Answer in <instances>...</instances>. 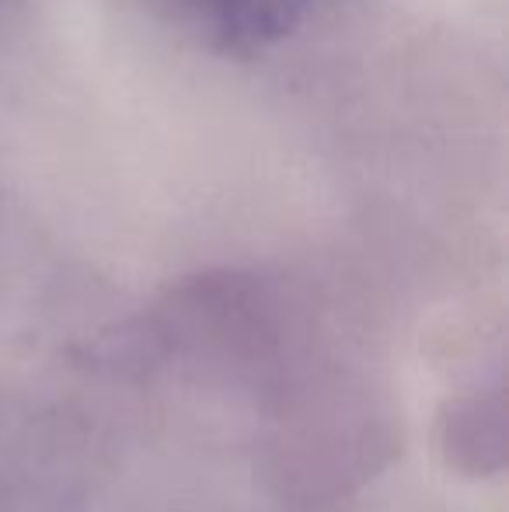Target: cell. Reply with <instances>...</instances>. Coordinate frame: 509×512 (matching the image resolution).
<instances>
[{"instance_id":"obj_1","label":"cell","mask_w":509,"mask_h":512,"mask_svg":"<svg viewBox=\"0 0 509 512\" xmlns=\"http://www.w3.org/2000/svg\"><path fill=\"white\" fill-rule=\"evenodd\" d=\"M185 21L224 56H262L286 42L311 0H171Z\"/></svg>"}]
</instances>
